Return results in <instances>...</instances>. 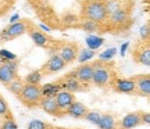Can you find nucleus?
Returning a JSON list of instances; mask_svg holds the SVG:
<instances>
[{
    "label": "nucleus",
    "mask_w": 150,
    "mask_h": 129,
    "mask_svg": "<svg viewBox=\"0 0 150 129\" xmlns=\"http://www.w3.org/2000/svg\"><path fill=\"white\" fill-rule=\"evenodd\" d=\"M20 20V14H14V16L10 18V24H13V22H17Z\"/></svg>",
    "instance_id": "4c0bfd02"
},
{
    "label": "nucleus",
    "mask_w": 150,
    "mask_h": 129,
    "mask_svg": "<svg viewBox=\"0 0 150 129\" xmlns=\"http://www.w3.org/2000/svg\"><path fill=\"white\" fill-rule=\"evenodd\" d=\"M139 63L142 65H145V67H149L150 65V50L149 49H146L145 51H142V53H140Z\"/></svg>",
    "instance_id": "c85d7f7f"
},
{
    "label": "nucleus",
    "mask_w": 150,
    "mask_h": 129,
    "mask_svg": "<svg viewBox=\"0 0 150 129\" xmlns=\"http://www.w3.org/2000/svg\"><path fill=\"white\" fill-rule=\"evenodd\" d=\"M29 36H31V39L33 40V43H35L36 46L43 47V46H46V44H47L49 39H47V36H46V33L42 32V31H31Z\"/></svg>",
    "instance_id": "a211bd4d"
},
{
    "label": "nucleus",
    "mask_w": 150,
    "mask_h": 129,
    "mask_svg": "<svg viewBox=\"0 0 150 129\" xmlns=\"http://www.w3.org/2000/svg\"><path fill=\"white\" fill-rule=\"evenodd\" d=\"M92 82L96 86H104L110 82V71L106 67L97 65L93 67V75H92Z\"/></svg>",
    "instance_id": "20e7f679"
},
{
    "label": "nucleus",
    "mask_w": 150,
    "mask_h": 129,
    "mask_svg": "<svg viewBox=\"0 0 150 129\" xmlns=\"http://www.w3.org/2000/svg\"><path fill=\"white\" fill-rule=\"evenodd\" d=\"M7 103H6V100L4 99H1L0 97V115H4L6 113H7Z\"/></svg>",
    "instance_id": "2f4dec72"
},
{
    "label": "nucleus",
    "mask_w": 150,
    "mask_h": 129,
    "mask_svg": "<svg viewBox=\"0 0 150 129\" xmlns=\"http://www.w3.org/2000/svg\"><path fill=\"white\" fill-rule=\"evenodd\" d=\"M128 47H129V43L128 42H125V43H122V44H121V50H120L121 57H124V56L127 54V50H128Z\"/></svg>",
    "instance_id": "72a5a7b5"
},
{
    "label": "nucleus",
    "mask_w": 150,
    "mask_h": 129,
    "mask_svg": "<svg viewBox=\"0 0 150 129\" xmlns=\"http://www.w3.org/2000/svg\"><path fill=\"white\" fill-rule=\"evenodd\" d=\"M85 16L88 20H92L95 22H102L106 20L107 17V11H106V6L100 0H92L85 8Z\"/></svg>",
    "instance_id": "f257e3e1"
},
{
    "label": "nucleus",
    "mask_w": 150,
    "mask_h": 129,
    "mask_svg": "<svg viewBox=\"0 0 150 129\" xmlns=\"http://www.w3.org/2000/svg\"><path fill=\"white\" fill-rule=\"evenodd\" d=\"M56 102H57V106H59L60 110H67V108L71 106V103L74 102V96L72 93L68 90H60L57 94H56Z\"/></svg>",
    "instance_id": "423d86ee"
},
{
    "label": "nucleus",
    "mask_w": 150,
    "mask_h": 129,
    "mask_svg": "<svg viewBox=\"0 0 150 129\" xmlns=\"http://www.w3.org/2000/svg\"><path fill=\"white\" fill-rule=\"evenodd\" d=\"M100 117H102V114L99 113V111H89V113L85 114V118L89 121V122H92V124H96L99 122V119H100Z\"/></svg>",
    "instance_id": "bb28decb"
},
{
    "label": "nucleus",
    "mask_w": 150,
    "mask_h": 129,
    "mask_svg": "<svg viewBox=\"0 0 150 129\" xmlns=\"http://www.w3.org/2000/svg\"><path fill=\"white\" fill-rule=\"evenodd\" d=\"M40 107L49 114H57L60 110L54 97H43L40 100Z\"/></svg>",
    "instance_id": "9b49d317"
},
{
    "label": "nucleus",
    "mask_w": 150,
    "mask_h": 129,
    "mask_svg": "<svg viewBox=\"0 0 150 129\" xmlns=\"http://www.w3.org/2000/svg\"><path fill=\"white\" fill-rule=\"evenodd\" d=\"M46 67H47V70L50 71V72H59V71L64 70L65 67V61L60 56H52L50 59H49L47 64H46Z\"/></svg>",
    "instance_id": "9d476101"
},
{
    "label": "nucleus",
    "mask_w": 150,
    "mask_h": 129,
    "mask_svg": "<svg viewBox=\"0 0 150 129\" xmlns=\"http://www.w3.org/2000/svg\"><path fill=\"white\" fill-rule=\"evenodd\" d=\"M61 90V85H54V83H45L40 87V94L43 97H56V94Z\"/></svg>",
    "instance_id": "2eb2a0df"
},
{
    "label": "nucleus",
    "mask_w": 150,
    "mask_h": 129,
    "mask_svg": "<svg viewBox=\"0 0 150 129\" xmlns=\"http://www.w3.org/2000/svg\"><path fill=\"white\" fill-rule=\"evenodd\" d=\"M40 81H42L40 71H32V72H29V74L25 76V79H24V82H25V83H29V85H38Z\"/></svg>",
    "instance_id": "412c9836"
},
{
    "label": "nucleus",
    "mask_w": 150,
    "mask_h": 129,
    "mask_svg": "<svg viewBox=\"0 0 150 129\" xmlns=\"http://www.w3.org/2000/svg\"><path fill=\"white\" fill-rule=\"evenodd\" d=\"M135 85L138 86V89H139V92L142 94H145V96L150 94V78L147 75L139 76L138 81L135 82Z\"/></svg>",
    "instance_id": "f3484780"
},
{
    "label": "nucleus",
    "mask_w": 150,
    "mask_h": 129,
    "mask_svg": "<svg viewBox=\"0 0 150 129\" xmlns=\"http://www.w3.org/2000/svg\"><path fill=\"white\" fill-rule=\"evenodd\" d=\"M39 28H40V31H42V32H46V33H49V32H52V28L50 27H47V25H46V24H39Z\"/></svg>",
    "instance_id": "c9c22d12"
},
{
    "label": "nucleus",
    "mask_w": 150,
    "mask_h": 129,
    "mask_svg": "<svg viewBox=\"0 0 150 129\" xmlns=\"http://www.w3.org/2000/svg\"><path fill=\"white\" fill-rule=\"evenodd\" d=\"M61 89L64 90H68V92H78L81 89V82L75 78L74 75H68L67 76V81L61 85Z\"/></svg>",
    "instance_id": "dca6fc26"
},
{
    "label": "nucleus",
    "mask_w": 150,
    "mask_h": 129,
    "mask_svg": "<svg viewBox=\"0 0 150 129\" xmlns=\"http://www.w3.org/2000/svg\"><path fill=\"white\" fill-rule=\"evenodd\" d=\"M76 21V17L75 16H65L64 17V22L65 24H71V22H75Z\"/></svg>",
    "instance_id": "e433bc0d"
},
{
    "label": "nucleus",
    "mask_w": 150,
    "mask_h": 129,
    "mask_svg": "<svg viewBox=\"0 0 150 129\" xmlns=\"http://www.w3.org/2000/svg\"><path fill=\"white\" fill-rule=\"evenodd\" d=\"M104 6H106L107 14H111V13L121 8V0H108V1L104 3Z\"/></svg>",
    "instance_id": "b1692460"
},
{
    "label": "nucleus",
    "mask_w": 150,
    "mask_h": 129,
    "mask_svg": "<svg viewBox=\"0 0 150 129\" xmlns=\"http://www.w3.org/2000/svg\"><path fill=\"white\" fill-rule=\"evenodd\" d=\"M21 97L22 100L27 103V104H31V103H36L39 99H40V87L38 85H29V83H25L24 87L21 90Z\"/></svg>",
    "instance_id": "7ed1b4c3"
},
{
    "label": "nucleus",
    "mask_w": 150,
    "mask_h": 129,
    "mask_svg": "<svg viewBox=\"0 0 150 129\" xmlns=\"http://www.w3.org/2000/svg\"><path fill=\"white\" fill-rule=\"evenodd\" d=\"M110 20H111L114 24H124V22H127V20H128V14H127V11L125 10H117L114 11V13H111L110 14Z\"/></svg>",
    "instance_id": "aec40b11"
},
{
    "label": "nucleus",
    "mask_w": 150,
    "mask_h": 129,
    "mask_svg": "<svg viewBox=\"0 0 150 129\" xmlns=\"http://www.w3.org/2000/svg\"><path fill=\"white\" fill-rule=\"evenodd\" d=\"M60 57L65 61V64L74 61L76 59V49H75V46H71V44L64 46V47L61 49V51H60Z\"/></svg>",
    "instance_id": "ddd939ff"
},
{
    "label": "nucleus",
    "mask_w": 150,
    "mask_h": 129,
    "mask_svg": "<svg viewBox=\"0 0 150 129\" xmlns=\"http://www.w3.org/2000/svg\"><path fill=\"white\" fill-rule=\"evenodd\" d=\"M17 78V72H14V71H11L7 65H6V63H1L0 64V82L1 83H10L13 79H16Z\"/></svg>",
    "instance_id": "f8f14e48"
},
{
    "label": "nucleus",
    "mask_w": 150,
    "mask_h": 129,
    "mask_svg": "<svg viewBox=\"0 0 150 129\" xmlns=\"http://www.w3.org/2000/svg\"><path fill=\"white\" fill-rule=\"evenodd\" d=\"M117 54V49L115 47H110V49H106L100 56H99V60L100 61H108V60L114 59V56Z\"/></svg>",
    "instance_id": "a878e982"
},
{
    "label": "nucleus",
    "mask_w": 150,
    "mask_h": 129,
    "mask_svg": "<svg viewBox=\"0 0 150 129\" xmlns=\"http://www.w3.org/2000/svg\"><path fill=\"white\" fill-rule=\"evenodd\" d=\"M142 119H140L139 113H132V114H127L121 121V126L122 129H132L135 126H139Z\"/></svg>",
    "instance_id": "0eeeda50"
},
{
    "label": "nucleus",
    "mask_w": 150,
    "mask_h": 129,
    "mask_svg": "<svg viewBox=\"0 0 150 129\" xmlns=\"http://www.w3.org/2000/svg\"><path fill=\"white\" fill-rule=\"evenodd\" d=\"M0 60H1V63H4L7 60H17V54L11 53V51L6 50V49H1L0 50Z\"/></svg>",
    "instance_id": "cd10ccee"
},
{
    "label": "nucleus",
    "mask_w": 150,
    "mask_h": 129,
    "mask_svg": "<svg viewBox=\"0 0 150 129\" xmlns=\"http://www.w3.org/2000/svg\"><path fill=\"white\" fill-rule=\"evenodd\" d=\"M27 32V24L24 21H17L10 24L7 28H4L0 32V42H7L10 39H14L17 36H21Z\"/></svg>",
    "instance_id": "f03ea898"
},
{
    "label": "nucleus",
    "mask_w": 150,
    "mask_h": 129,
    "mask_svg": "<svg viewBox=\"0 0 150 129\" xmlns=\"http://www.w3.org/2000/svg\"><path fill=\"white\" fill-rule=\"evenodd\" d=\"M97 126L100 129H115V121L111 115H102L97 122Z\"/></svg>",
    "instance_id": "6ab92c4d"
},
{
    "label": "nucleus",
    "mask_w": 150,
    "mask_h": 129,
    "mask_svg": "<svg viewBox=\"0 0 150 129\" xmlns=\"http://www.w3.org/2000/svg\"><path fill=\"white\" fill-rule=\"evenodd\" d=\"M140 119H142V122H145L146 125H149L150 124V114L145 113L143 115H140Z\"/></svg>",
    "instance_id": "f704fd0d"
},
{
    "label": "nucleus",
    "mask_w": 150,
    "mask_h": 129,
    "mask_svg": "<svg viewBox=\"0 0 150 129\" xmlns=\"http://www.w3.org/2000/svg\"><path fill=\"white\" fill-rule=\"evenodd\" d=\"M1 129H18V126H17V124L14 122V121L8 119V121H6L4 124H3Z\"/></svg>",
    "instance_id": "7c9ffc66"
},
{
    "label": "nucleus",
    "mask_w": 150,
    "mask_h": 129,
    "mask_svg": "<svg viewBox=\"0 0 150 129\" xmlns=\"http://www.w3.org/2000/svg\"><path fill=\"white\" fill-rule=\"evenodd\" d=\"M135 87H136V85H135L134 79H117L115 81V89L121 93L129 94L135 90Z\"/></svg>",
    "instance_id": "1a4fd4ad"
},
{
    "label": "nucleus",
    "mask_w": 150,
    "mask_h": 129,
    "mask_svg": "<svg viewBox=\"0 0 150 129\" xmlns=\"http://www.w3.org/2000/svg\"><path fill=\"white\" fill-rule=\"evenodd\" d=\"M71 75H74L76 79L82 83H88L92 81V75H93V65H82L81 68H78V71L71 72Z\"/></svg>",
    "instance_id": "39448f33"
},
{
    "label": "nucleus",
    "mask_w": 150,
    "mask_h": 129,
    "mask_svg": "<svg viewBox=\"0 0 150 129\" xmlns=\"http://www.w3.org/2000/svg\"><path fill=\"white\" fill-rule=\"evenodd\" d=\"M28 129H46V124L42 122V121H39V119H33V121L29 122Z\"/></svg>",
    "instance_id": "c756f323"
},
{
    "label": "nucleus",
    "mask_w": 150,
    "mask_h": 129,
    "mask_svg": "<svg viewBox=\"0 0 150 129\" xmlns=\"http://www.w3.org/2000/svg\"><path fill=\"white\" fill-rule=\"evenodd\" d=\"M67 113L70 114L71 117H74V118H82L88 113V108L79 102H72L70 107L67 108Z\"/></svg>",
    "instance_id": "6e6552de"
},
{
    "label": "nucleus",
    "mask_w": 150,
    "mask_h": 129,
    "mask_svg": "<svg viewBox=\"0 0 150 129\" xmlns=\"http://www.w3.org/2000/svg\"><path fill=\"white\" fill-rule=\"evenodd\" d=\"M140 36L143 39H147L149 38V25H143V27H140Z\"/></svg>",
    "instance_id": "473e14b6"
},
{
    "label": "nucleus",
    "mask_w": 150,
    "mask_h": 129,
    "mask_svg": "<svg viewBox=\"0 0 150 129\" xmlns=\"http://www.w3.org/2000/svg\"><path fill=\"white\" fill-rule=\"evenodd\" d=\"M81 28L83 31H86L88 33H93L97 31V22L92 21V20H86V21H83L81 24Z\"/></svg>",
    "instance_id": "393cba45"
},
{
    "label": "nucleus",
    "mask_w": 150,
    "mask_h": 129,
    "mask_svg": "<svg viewBox=\"0 0 150 129\" xmlns=\"http://www.w3.org/2000/svg\"><path fill=\"white\" fill-rule=\"evenodd\" d=\"M24 81H20V79H13V81L8 83V87H10V90L14 93V94H20L22 90V87H24Z\"/></svg>",
    "instance_id": "4be33fe9"
},
{
    "label": "nucleus",
    "mask_w": 150,
    "mask_h": 129,
    "mask_svg": "<svg viewBox=\"0 0 150 129\" xmlns=\"http://www.w3.org/2000/svg\"><path fill=\"white\" fill-rule=\"evenodd\" d=\"M95 57V50H89V49H85V50H82L79 54V57H78V61H79L81 64H85L88 63L89 60H92Z\"/></svg>",
    "instance_id": "5701e85b"
},
{
    "label": "nucleus",
    "mask_w": 150,
    "mask_h": 129,
    "mask_svg": "<svg viewBox=\"0 0 150 129\" xmlns=\"http://www.w3.org/2000/svg\"><path fill=\"white\" fill-rule=\"evenodd\" d=\"M86 44H88V49L89 50H97L99 47H102L103 43H104V38L102 36H97V35H93V33H89L85 39Z\"/></svg>",
    "instance_id": "4468645a"
}]
</instances>
